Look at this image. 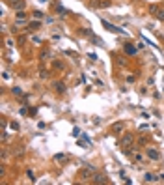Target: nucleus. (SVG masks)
Segmentation results:
<instances>
[{
    "mask_svg": "<svg viewBox=\"0 0 164 185\" xmlns=\"http://www.w3.org/2000/svg\"><path fill=\"white\" fill-rule=\"evenodd\" d=\"M133 142H134V133H123L121 138H119V146H121V148H127Z\"/></svg>",
    "mask_w": 164,
    "mask_h": 185,
    "instance_id": "obj_1",
    "label": "nucleus"
},
{
    "mask_svg": "<svg viewBox=\"0 0 164 185\" xmlns=\"http://www.w3.org/2000/svg\"><path fill=\"white\" fill-rule=\"evenodd\" d=\"M11 155H13L15 159H24V155H26V148H24L23 144L13 146V148H11Z\"/></svg>",
    "mask_w": 164,
    "mask_h": 185,
    "instance_id": "obj_2",
    "label": "nucleus"
},
{
    "mask_svg": "<svg viewBox=\"0 0 164 185\" xmlns=\"http://www.w3.org/2000/svg\"><path fill=\"white\" fill-rule=\"evenodd\" d=\"M123 129H125V124H123V122H119V124H114V125L110 127V131H112V135H121V133H123Z\"/></svg>",
    "mask_w": 164,
    "mask_h": 185,
    "instance_id": "obj_3",
    "label": "nucleus"
},
{
    "mask_svg": "<svg viewBox=\"0 0 164 185\" xmlns=\"http://www.w3.org/2000/svg\"><path fill=\"white\" fill-rule=\"evenodd\" d=\"M147 157L153 159V161H159V159H160V154H159L155 148H147Z\"/></svg>",
    "mask_w": 164,
    "mask_h": 185,
    "instance_id": "obj_4",
    "label": "nucleus"
},
{
    "mask_svg": "<svg viewBox=\"0 0 164 185\" xmlns=\"http://www.w3.org/2000/svg\"><path fill=\"white\" fill-rule=\"evenodd\" d=\"M93 183H108V178L105 176V174H93Z\"/></svg>",
    "mask_w": 164,
    "mask_h": 185,
    "instance_id": "obj_5",
    "label": "nucleus"
},
{
    "mask_svg": "<svg viewBox=\"0 0 164 185\" xmlns=\"http://www.w3.org/2000/svg\"><path fill=\"white\" fill-rule=\"evenodd\" d=\"M52 86H54V90H56L58 94H63V92H65V84H63V82H60V81H56Z\"/></svg>",
    "mask_w": 164,
    "mask_h": 185,
    "instance_id": "obj_6",
    "label": "nucleus"
},
{
    "mask_svg": "<svg viewBox=\"0 0 164 185\" xmlns=\"http://www.w3.org/2000/svg\"><path fill=\"white\" fill-rule=\"evenodd\" d=\"M149 13H151V15H159V13H160V6H159V4H151V6H149Z\"/></svg>",
    "mask_w": 164,
    "mask_h": 185,
    "instance_id": "obj_7",
    "label": "nucleus"
},
{
    "mask_svg": "<svg viewBox=\"0 0 164 185\" xmlns=\"http://www.w3.org/2000/svg\"><path fill=\"white\" fill-rule=\"evenodd\" d=\"M39 26H41V23H39L37 19H36V21H32V23H28V28H30V30H37Z\"/></svg>",
    "mask_w": 164,
    "mask_h": 185,
    "instance_id": "obj_8",
    "label": "nucleus"
},
{
    "mask_svg": "<svg viewBox=\"0 0 164 185\" xmlns=\"http://www.w3.org/2000/svg\"><path fill=\"white\" fill-rule=\"evenodd\" d=\"M11 8L13 9H24V0H21V2H11Z\"/></svg>",
    "mask_w": 164,
    "mask_h": 185,
    "instance_id": "obj_9",
    "label": "nucleus"
},
{
    "mask_svg": "<svg viewBox=\"0 0 164 185\" xmlns=\"http://www.w3.org/2000/svg\"><path fill=\"white\" fill-rule=\"evenodd\" d=\"M8 155H9V151H8L6 148H2V150H0V159H2V163H6Z\"/></svg>",
    "mask_w": 164,
    "mask_h": 185,
    "instance_id": "obj_10",
    "label": "nucleus"
},
{
    "mask_svg": "<svg viewBox=\"0 0 164 185\" xmlns=\"http://www.w3.org/2000/svg\"><path fill=\"white\" fill-rule=\"evenodd\" d=\"M26 19V12H24V9H19V12H17V21H24Z\"/></svg>",
    "mask_w": 164,
    "mask_h": 185,
    "instance_id": "obj_11",
    "label": "nucleus"
},
{
    "mask_svg": "<svg viewBox=\"0 0 164 185\" xmlns=\"http://www.w3.org/2000/svg\"><path fill=\"white\" fill-rule=\"evenodd\" d=\"M49 77V71L45 68H39V79H47Z\"/></svg>",
    "mask_w": 164,
    "mask_h": 185,
    "instance_id": "obj_12",
    "label": "nucleus"
},
{
    "mask_svg": "<svg viewBox=\"0 0 164 185\" xmlns=\"http://www.w3.org/2000/svg\"><path fill=\"white\" fill-rule=\"evenodd\" d=\"M54 161H67V155H63V154H58V155H54Z\"/></svg>",
    "mask_w": 164,
    "mask_h": 185,
    "instance_id": "obj_13",
    "label": "nucleus"
},
{
    "mask_svg": "<svg viewBox=\"0 0 164 185\" xmlns=\"http://www.w3.org/2000/svg\"><path fill=\"white\" fill-rule=\"evenodd\" d=\"M103 25H105V26H106L108 30H110V32H117V28H116V26H112L110 23H106V21H103Z\"/></svg>",
    "mask_w": 164,
    "mask_h": 185,
    "instance_id": "obj_14",
    "label": "nucleus"
},
{
    "mask_svg": "<svg viewBox=\"0 0 164 185\" xmlns=\"http://www.w3.org/2000/svg\"><path fill=\"white\" fill-rule=\"evenodd\" d=\"M0 178H6V165H0Z\"/></svg>",
    "mask_w": 164,
    "mask_h": 185,
    "instance_id": "obj_15",
    "label": "nucleus"
},
{
    "mask_svg": "<svg viewBox=\"0 0 164 185\" xmlns=\"http://www.w3.org/2000/svg\"><path fill=\"white\" fill-rule=\"evenodd\" d=\"M32 15H34V19H37V21H39V19L43 17V13H41V12H34V13H32Z\"/></svg>",
    "mask_w": 164,
    "mask_h": 185,
    "instance_id": "obj_16",
    "label": "nucleus"
},
{
    "mask_svg": "<svg viewBox=\"0 0 164 185\" xmlns=\"http://www.w3.org/2000/svg\"><path fill=\"white\" fill-rule=\"evenodd\" d=\"M144 178H146V181H153V180H155V178H153V174H149V172L146 174V176H144Z\"/></svg>",
    "mask_w": 164,
    "mask_h": 185,
    "instance_id": "obj_17",
    "label": "nucleus"
},
{
    "mask_svg": "<svg viewBox=\"0 0 164 185\" xmlns=\"http://www.w3.org/2000/svg\"><path fill=\"white\" fill-rule=\"evenodd\" d=\"M125 51H127L129 54H134V47H130V45H127V47H125Z\"/></svg>",
    "mask_w": 164,
    "mask_h": 185,
    "instance_id": "obj_18",
    "label": "nucleus"
},
{
    "mask_svg": "<svg viewBox=\"0 0 164 185\" xmlns=\"http://www.w3.org/2000/svg\"><path fill=\"white\" fill-rule=\"evenodd\" d=\"M11 92H13L15 95H23V92H21V88H11Z\"/></svg>",
    "mask_w": 164,
    "mask_h": 185,
    "instance_id": "obj_19",
    "label": "nucleus"
},
{
    "mask_svg": "<svg viewBox=\"0 0 164 185\" xmlns=\"http://www.w3.org/2000/svg\"><path fill=\"white\" fill-rule=\"evenodd\" d=\"M157 17H159V19H160V21H162V23H164V9H160V13H159V15H157Z\"/></svg>",
    "mask_w": 164,
    "mask_h": 185,
    "instance_id": "obj_20",
    "label": "nucleus"
},
{
    "mask_svg": "<svg viewBox=\"0 0 164 185\" xmlns=\"http://www.w3.org/2000/svg\"><path fill=\"white\" fill-rule=\"evenodd\" d=\"M11 2H21V0H9V4H11Z\"/></svg>",
    "mask_w": 164,
    "mask_h": 185,
    "instance_id": "obj_21",
    "label": "nucleus"
},
{
    "mask_svg": "<svg viewBox=\"0 0 164 185\" xmlns=\"http://www.w3.org/2000/svg\"><path fill=\"white\" fill-rule=\"evenodd\" d=\"M160 178H162V180H164V174H160Z\"/></svg>",
    "mask_w": 164,
    "mask_h": 185,
    "instance_id": "obj_22",
    "label": "nucleus"
}]
</instances>
